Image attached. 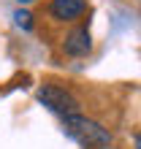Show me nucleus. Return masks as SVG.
Segmentation results:
<instances>
[{
    "label": "nucleus",
    "mask_w": 141,
    "mask_h": 149,
    "mask_svg": "<svg viewBox=\"0 0 141 149\" xmlns=\"http://www.w3.org/2000/svg\"><path fill=\"white\" fill-rule=\"evenodd\" d=\"M63 130L68 138H73L79 146L84 149H109L111 146V133L109 127H103L101 122H95L84 114H70V117H63Z\"/></svg>",
    "instance_id": "obj_1"
},
{
    "label": "nucleus",
    "mask_w": 141,
    "mask_h": 149,
    "mask_svg": "<svg viewBox=\"0 0 141 149\" xmlns=\"http://www.w3.org/2000/svg\"><path fill=\"white\" fill-rule=\"evenodd\" d=\"M38 103L43 109H49L57 117H70V114H82V103L73 92H68L65 87L57 84H43L38 90Z\"/></svg>",
    "instance_id": "obj_2"
},
{
    "label": "nucleus",
    "mask_w": 141,
    "mask_h": 149,
    "mask_svg": "<svg viewBox=\"0 0 141 149\" xmlns=\"http://www.w3.org/2000/svg\"><path fill=\"white\" fill-rule=\"evenodd\" d=\"M63 52L65 54H70V57H87L92 52V36H90V30L84 27H73L65 36V41H63Z\"/></svg>",
    "instance_id": "obj_3"
},
{
    "label": "nucleus",
    "mask_w": 141,
    "mask_h": 149,
    "mask_svg": "<svg viewBox=\"0 0 141 149\" xmlns=\"http://www.w3.org/2000/svg\"><path fill=\"white\" fill-rule=\"evenodd\" d=\"M84 11H87L84 0H52V6H49V14L54 16L57 22H73Z\"/></svg>",
    "instance_id": "obj_4"
},
{
    "label": "nucleus",
    "mask_w": 141,
    "mask_h": 149,
    "mask_svg": "<svg viewBox=\"0 0 141 149\" xmlns=\"http://www.w3.org/2000/svg\"><path fill=\"white\" fill-rule=\"evenodd\" d=\"M14 19H16V24H19L22 30H30L33 27V14L27 11V8H19V11L14 14Z\"/></svg>",
    "instance_id": "obj_5"
},
{
    "label": "nucleus",
    "mask_w": 141,
    "mask_h": 149,
    "mask_svg": "<svg viewBox=\"0 0 141 149\" xmlns=\"http://www.w3.org/2000/svg\"><path fill=\"white\" fill-rule=\"evenodd\" d=\"M133 144H136V149H141V133L136 136V141H133Z\"/></svg>",
    "instance_id": "obj_6"
},
{
    "label": "nucleus",
    "mask_w": 141,
    "mask_h": 149,
    "mask_svg": "<svg viewBox=\"0 0 141 149\" xmlns=\"http://www.w3.org/2000/svg\"><path fill=\"white\" fill-rule=\"evenodd\" d=\"M19 6H30V3H35V0H16Z\"/></svg>",
    "instance_id": "obj_7"
}]
</instances>
